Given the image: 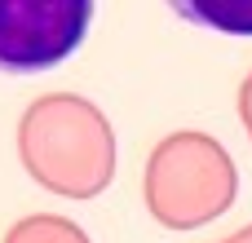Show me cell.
Listing matches in <instances>:
<instances>
[{"instance_id":"2","label":"cell","mask_w":252,"mask_h":243,"mask_svg":"<svg viewBox=\"0 0 252 243\" xmlns=\"http://www.w3.org/2000/svg\"><path fill=\"white\" fill-rule=\"evenodd\" d=\"M168 9L199 31L252 35V0H168Z\"/></svg>"},{"instance_id":"1","label":"cell","mask_w":252,"mask_h":243,"mask_svg":"<svg viewBox=\"0 0 252 243\" xmlns=\"http://www.w3.org/2000/svg\"><path fill=\"white\" fill-rule=\"evenodd\" d=\"M89 0H0V75L62 66L89 35Z\"/></svg>"}]
</instances>
